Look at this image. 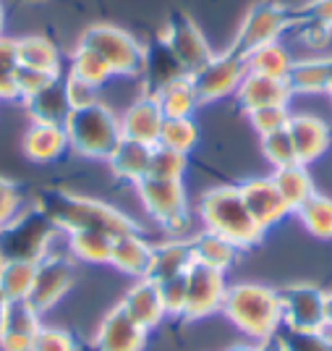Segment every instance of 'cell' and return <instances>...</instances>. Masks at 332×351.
Masks as SVG:
<instances>
[{
	"label": "cell",
	"instance_id": "obj_19",
	"mask_svg": "<svg viewBox=\"0 0 332 351\" xmlns=\"http://www.w3.org/2000/svg\"><path fill=\"white\" fill-rule=\"evenodd\" d=\"M40 328L42 315L29 302H8L0 330V351H31V341Z\"/></svg>",
	"mask_w": 332,
	"mask_h": 351
},
{
	"label": "cell",
	"instance_id": "obj_4",
	"mask_svg": "<svg viewBox=\"0 0 332 351\" xmlns=\"http://www.w3.org/2000/svg\"><path fill=\"white\" fill-rule=\"evenodd\" d=\"M60 236L58 226L50 220L37 202L24 205L14 218L0 228V257L5 260H24L40 263L44 254L53 252V244Z\"/></svg>",
	"mask_w": 332,
	"mask_h": 351
},
{
	"label": "cell",
	"instance_id": "obj_41",
	"mask_svg": "<svg viewBox=\"0 0 332 351\" xmlns=\"http://www.w3.org/2000/svg\"><path fill=\"white\" fill-rule=\"evenodd\" d=\"M261 155L267 158V162L272 168H285V165L298 162L296 160V149H293L288 129H280V132L261 136Z\"/></svg>",
	"mask_w": 332,
	"mask_h": 351
},
{
	"label": "cell",
	"instance_id": "obj_50",
	"mask_svg": "<svg viewBox=\"0 0 332 351\" xmlns=\"http://www.w3.org/2000/svg\"><path fill=\"white\" fill-rule=\"evenodd\" d=\"M257 351H283V346L277 343V338H270V341H261V343H257Z\"/></svg>",
	"mask_w": 332,
	"mask_h": 351
},
{
	"label": "cell",
	"instance_id": "obj_56",
	"mask_svg": "<svg viewBox=\"0 0 332 351\" xmlns=\"http://www.w3.org/2000/svg\"><path fill=\"white\" fill-rule=\"evenodd\" d=\"M0 265H3V257H0Z\"/></svg>",
	"mask_w": 332,
	"mask_h": 351
},
{
	"label": "cell",
	"instance_id": "obj_6",
	"mask_svg": "<svg viewBox=\"0 0 332 351\" xmlns=\"http://www.w3.org/2000/svg\"><path fill=\"white\" fill-rule=\"evenodd\" d=\"M139 199L149 218L159 223L168 236L186 239L188 228V197L183 181H165V178H142L136 184Z\"/></svg>",
	"mask_w": 332,
	"mask_h": 351
},
{
	"label": "cell",
	"instance_id": "obj_51",
	"mask_svg": "<svg viewBox=\"0 0 332 351\" xmlns=\"http://www.w3.org/2000/svg\"><path fill=\"white\" fill-rule=\"evenodd\" d=\"M225 351H257V343H233L231 349Z\"/></svg>",
	"mask_w": 332,
	"mask_h": 351
},
{
	"label": "cell",
	"instance_id": "obj_49",
	"mask_svg": "<svg viewBox=\"0 0 332 351\" xmlns=\"http://www.w3.org/2000/svg\"><path fill=\"white\" fill-rule=\"evenodd\" d=\"M324 330L332 333V291H327L324 296Z\"/></svg>",
	"mask_w": 332,
	"mask_h": 351
},
{
	"label": "cell",
	"instance_id": "obj_25",
	"mask_svg": "<svg viewBox=\"0 0 332 351\" xmlns=\"http://www.w3.org/2000/svg\"><path fill=\"white\" fill-rule=\"evenodd\" d=\"M149 158H152V147L149 145L133 142V139H120L113 147V152L107 155V168L116 178L129 181L136 186L142 178L149 176Z\"/></svg>",
	"mask_w": 332,
	"mask_h": 351
},
{
	"label": "cell",
	"instance_id": "obj_43",
	"mask_svg": "<svg viewBox=\"0 0 332 351\" xmlns=\"http://www.w3.org/2000/svg\"><path fill=\"white\" fill-rule=\"evenodd\" d=\"M31 351H81L79 341L63 330V328H53V325H42L37 330V336L31 341Z\"/></svg>",
	"mask_w": 332,
	"mask_h": 351
},
{
	"label": "cell",
	"instance_id": "obj_28",
	"mask_svg": "<svg viewBox=\"0 0 332 351\" xmlns=\"http://www.w3.org/2000/svg\"><path fill=\"white\" fill-rule=\"evenodd\" d=\"M288 87L293 95H319L332 84V58L293 60L288 71Z\"/></svg>",
	"mask_w": 332,
	"mask_h": 351
},
{
	"label": "cell",
	"instance_id": "obj_26",
	"mask_svg": "<svg viewBox=\"0 0 332 351\" xmlns=\"http://www.w3.org/2000/svg\"><path fill=\"white\" fill-rule=\"evenodd\" d=\"M178 76H188L183 66L178 63L170 47L162 43V37L144 47V66H142V79L146 82V92H157L168 82H173Z\"/></svg>",
	"mask_w": 332,
	"mask_h": 351
},
{
	"label": "cell",
	"instance_id": "obj_21",
	"mask_svg": "<svg viewBox=\"0 0 332 351\" xmlns=\"http://www.w3.org/2000/svg\"><path fill=\"white\" fill-rule=\"evenodd\" d=\"M110 265L131 278H146L152 267V244L146 241L142 231L116 236L113 239V252H110Z\"/></svg>",
	"mask_w": 332,
	"mask_h": 351
},
{
	"label": "cell",
	"instance_id": "obj_38",
	"mask_svg": "<svg viewBox=\"0 0 332 351\" xmlns=\"http://www.w3.org/2000/svg\"><path fill=\"white\" fill-rule=\"evenodd\" d=\"M188 171V155L175 152L168 147H152L149 158V178H165V181H183Z\"/></svg>",
	"mask_w": 332,
	"mask_h": 351
},
{
	"label": "cell",
	"instance_id": "obj_33",
	"mask_svg": "<svg viewBox=\"0 0 332 351\" xmlns=\"http://www.w3.org/2000/svg\"><path fill=\"white\" fill-rule=\"evenodd\" d=\"M290 66H293V58L283 43L261 45L246 56V71L272 76V79H288Z\"/></svg>",
	"mask_w": 332,
	"mask_h": 351
},
{
	"label": "cell",
	"instance_id": "obj_7",
	"mask_svg": "<svg viewBox=\"0 0 332 351\" xmlns=\"http://www.w3.org/2000/svg\"><path fill=\"white\" fill-rule=\"evenodd\" d=\"M79 45L94 50L113 69V76H142L144 66V45H139L126 29L113 24H92L84 29Z\"/></svg>",
	"mask_w": 332,
	"mask_h": 351
},
{
	"label": "cell",
	"instance_id": "obj_5",
	"mask_svg": "<svg viewBox=\"0 0 332 351\" xmlns=\"http://www.w3.org/2000/svg\"><path fill=\"white\" fill-rule=\"evenodd\" d=\"M63 126L68 134V147L76 155H84V158L107 160L113 147L123 139L120 116H116L102 100L89 108H81V110H71Z\"/></svg>",
	"mask_w": 332,
	"mask_h": 351
},
{
	"label": "cell",
	"instance_id": "obj_45",
	"mask_svg": "<svg viewBox=\"0 0 332 351\" xmlns=\"http://www.w3.org/2000/svg\"><path fill=\"white\" fill-rule=\"evenodd\" d=\"M159 296L165 304V315L168 317H183V307H186V276H175L168 280H157Z\"/></svg>",
	"mask_w": 332,
	"mask_h": 351
},
{
	"label": "cell",
	"instance_id": "obj_54",
	"mask_svg": "<svg viewBox=\"0 0 332 351\" xmlns=\"http://www.w3.org/2000/svg\"><path fill=\"white\" fill-rule=\"evenodd\" d=\"M5 304H8V302H5V296H3V291H0V309L5 307Z\"/></svg>",
	"mask_w": 332,
	"mask_h": 351
},
{
	"label": "cell",
	"instance_id": "obj_35",
	"mask_svg": "<svg viewBox=\"0 0 332 351\" xmlns=\"http://www.w3.org/2000/svg\"><path fill=\"white\" fill-rule=\"evenodd\" d=\"M296 215H298L303 228L314 236V239H324V241L332 239V197H324V194L314 191L296 210Z\"/></svg>",
	"mask_w": 332,
	"mask_h": 351
},
{
	"label": "cell",
	"instance_id": "obj_23",
	"mask_svg": "<svg viewBox=\"0 0 332 351\" xmlns=\"http://www.w3.org/2000/svg\"><path fill=\"white\" fill-rule=\"evenodd\" d=\"M21 149L31 162H55L60 160L71 147H68V134L66 126L58 123H31L24 139Z\"/></svg>",
	"mask_w": 332,
	"mask_h": 351
},
{
	"label": "cell",
	"instance_id": "obj_14",
	"mask_svg": "<svg viewBox=\"0 0 332 351\" xmlns=\"http://www.w3.org/2000/svg\"><path fill=\"white\" fill-rule=\"evenodd\" d=\"M238 191L244 197L246 207L251 213V218L259 223L261 231L277 226L283 218L290 215V207L280 197V191L274 186L272 176H251L244 184H238Z\"/></svg>",
	"mask_w": 332,
	"mask_h": 351
},
{
	"label": "cell",
	"instance_id": "obj_37",
	"mask_svg": "<svg viewBox=\"0 0 332 351\" xmlns=\"http://www.w3.org/2000/svg\"><path fill=\"white\" fill-rule=\"evenodd\" d=\"M199 142V126L194 123V118H165L162 129H159V147H168L175 152L188 155Z\"/></svg>",
	"mask_w": 332,
	"mask_h": 351
},
{
	"label": "cell",
	"instance_id": "obj_36",
	"mask_svg": "<svg viewBox=\"0 0 332 351\" xmlns=\"http://www.w3.org/2000/svg\"><path fill=\"white\" fill-rule=\"evenodd\" d=\"M68 73L84 79L94 87H105L110 79H113V69L105 63V58H100L94 50H89L84 45H79L71 53V66H68Z\"/></svg>",
	"mask_w": 332,
	"mask_h": 351
},
{
	"label": "cell",
	"instance_id": "obj_31",
	"mask_svg": "<svg viewBox=\"0 0 332 351\" xmlns=\"http://www.w3.org/2000/svg\"><path fill=\"white\" fill-rule=\"evenodd\" d=\"M272 181L277 191H280V197L285 199V205L290 207V213H296L317 191L314 181H311V173H309V165H301V162H293V165H285V168H274Z\"/></svg>",
	"mask_w": 332,
	"mask_h": 351
},
{
	"label": "cell",
	"instance_id": "obj_18",
	"mask_svg": "<svg viewBox=\"0 0 332 351\" xmlns=\"http://www.w3.org/2000/svg\"><path fill=\"white\" fill-rule=\"evenodd\" d=\"M162 121H165V116H162V110H159L157 97H155L152 92H144V95L136 97V100L126 108V113L120 116L123 139H133V142L155 147L159 139Z\"/></svg>",
	"mask_w": 332,
	"mask_h": 351
},
{
	"label": "cell",
	"instance_id": "obj_40",
	"mask_svg": "<svg viewBox=\"0 0 332 351\" xmlns=\"http://www.w3.org/2000/svg\"><path fill=\"white\" fill-rule=\"evenodd\" d=\"M274 338L283 346V351H332V336L327 330L301 333V330H285V328H280V333Z\"/></svg>",
	"mask_w": 332,
	"mask_h": 351
},
{
	"label": "cell",
	"instance_id": "obj_13",
	"mask_svg": "<svg viewBox=\"0 0 332 351\" xmlns=\"http://www.w3.org/2000/svg\"><path fill=\"white\" fill-rule=\"evenodd\" d=\"M73 280H76V276H73L71 257H63V254L50 252V254H44L42 260L37 263L34 286H31V293L27 302L40 315H44V312H50L66 293L71 291Z\"/></svg>",
	"mask_w": 332,
	"mask_h": 351
},
{
	"label": "cell",
	"instance_id": "obj_8",
	"mask_svg": "<svg viewBox=\"0 0 332 351\" xmlns=\"http://www.w3.org/2000/svg\"><path fill=\"white\" fill-rule=\"evenodd\" d=\"M290 27V14L285 5L274 3V0H259L246 11L241 27L235 32L231 50L238 56H248L251 50H257L261 45L280 43L283 32Z\"/></svg>",
	"mask_w": 332,
	"mask_h": 351
},
{
	"label": "cell",
	"instance_id": "obj_39",
	"mask_svg": "<svg viewBox=\"0 0 332 351\" xmlns=\"http://www.w3.org/2000/svg\"><path fill=\"white\" fill-rule=\"evenodd\" d=\"M16 69H18L16 40H11V37H0V100H18Z\"/></svg>",
	"mask_w": 332,
	"mask_h": 351
},
{
	"label": "cell",
	"instance_id": "obj_20",
	"mask_svg": "<svg viewBox=\"0 0 332 351\" xmlns=\"http://www.w3.org/2000/svg\"><path fill=\"white\" fill-rule=\"evenodd\" d=\"M290 97H293V92L285 79H272V76H261V73L251 71H246L235 89V100L246 113L257 110V108H267V105H288Z\"/></svg>",
	"mask_w": 332,
	"mask_h": 351
},
{
	"label": "cell",
	"instance_id": "obj_44",
	"mask_svg": "<svg viewBox=\"0 0 332 351\" xmlns=\"http://www.w3.org/2000/svg\"><path fill=\"white\" fill-rule=\"evenodd\" d=\"M63 84H66V97H68L71 110H81V108L100 103V87L89 84L84 79H79V76L66 71L63 73Z\"/></svg>",
	"mask_w": 332,
	"mask_h": 351
},
{
	"label": "cell",
	"instance_id": "obj_22",
	"mask_svg": "<svg viewBox=\"0 0 332 351\" xmlns=\"http://www.w3.org/2000/svg\"><path fill=\"white\" fill-rule=\"evenodd\" d=\"M27 113L31 116V123H58L63 126L66 118L71 113V105L66 97V84H63V73L53 76L40 92H34L31 97L21 100Z\"/></svg>",
	"mask_w": 332,
	"mask_h": 351
},
{
	"label": "cell",
	"instance_id": "obj_55",
	"mask_svg": "<svg viewBox=\"0 0 332 351\" xmlns=\"http://www.w3.org/2000/svg\"><path fill=\"white\" fill-rule=\"evenodd\" d=\"M327 95H330V97H332V84H330V89H327Z\"/></svg>",
	"mask_w": 332,
	"mask_h": 351
},
{
	"label": "cell",
	"instance_id": "obj_27",
	"mask_svg": "<svg viewBox=\"0 0 332 351\" xmlns=\"http://www.w3.org/2000/svg\"><path fill=\"white\" fill-rule=\"evenodd\" d=\"M191 254H194V263L225 273L228 267L235 265L241 249L235 247L233 241H228V239H222L220 234H212V231L202 228L199 234L191 236Z\"/></svg>",
	"mask_w": 332,
	"mask_h": 351
},
{
	"label": "cell",
	"instance_id": "obj_53",
	"mask_svg": "<svg viewBox=\"0 0 332 351\" xmlns=\"http://www.w3.org/2000/svg\"><path fill=\"white\" fill-rule=\"evenodd\" d=\"M5 307H8V304H5ZM5 307L0 309V330H3V317H5Z\"/></svg>",
	"mask_w": 332,
	"mask_h": 351
},
{
	"label": "cell",
	"instance_id": "obj_16",
	"mask_svg": "<svg viewBox=\"0 0 332 351\" xmlns=\"http://www.w3.org/2000/svg\"><path fill=\"white\" fill-rule=\"evenodd\" d=\"M118 304L123 307V312L129 315L131 320H136L149 333L168 317L165 315V304H162V296H159L157 280L149 278V276L133 280Z\"/></svg>",
	"mask_w": 332,
	"mask_h": 351
},
{
	"label": "cell",
	"instance_id": "obj_29",
	"mask_svg": "<svg viewBox=\"0 0 332 351\" xmlns=\"http://www.w3.org/2000/svg\"><path fill=\"white\" fill-rule=\"evenodd\" d=\"M16 53H18V66L34 69V71L58 76L60 71V50L53 40H47L42 34H29L16 40Z\"/></svg>",
	"mask_w": 332,
	"mask_h": 351
},
{
	"label": "cell",
	"instance_id": "obj_15",
	"mask_svg": "<svg viewBox=\"0 0 332 351\" xmlns=\"http://www.w3.org/2000/svg\"><path fill=\"white\" fill-rule=\"evenodd\" d=\"M146 338L149 330H144L136 320H131L123 307L116 304L97 325L92 346L94 351H144Z\"/></svg>",
	"mask_w": 332,
	"mask_h": 351
},
{
	"label": "cell",
	"instance_id": "obj_47",
	"mask_svg": "<svg viewBox=\"0 0 332 351\" xmlns=\"http://www.w3.org/2000/svg\"><path fill=\"white\" fill-rule=\"evenodd\" d=\"M50 79H53L50 73H42V71H34V69H24V66H18V69H16V89H18V100H27V97H31L34 92H40Z\"/></svg>",
	"mask_w": 332,
	"mask_h": 351
},
{
	"label": "cell",
	"instance_id": "obj_1",
	"mask_svg": "<svg viewBox=\"0 0 332 351\" xmlns=\"http://www.w3.org/2000/svg\"><path fill=\"white\" fill-rule=\"evenodd\" d=\"M37 205L50 215V220L58 226L60 234H73V231H100L107 236H123L131 231H139V226L129 218L126 213L116 210L107 202L92 199L84 194H73L66 189L44 191L37 199Z\"/></svg>",
	"mask_w": 332,
	"mask_h": 351
},
{
	"label": "cell",
	"instance_id": "obj_10",
	"mask_svg": "<svg viewBox=\"0 0 332 351\" xmlns=\"http://www.w3.org/2000/svg\"><path fill=\"white\" fill-rule=\"evenodd\" d=\"M280 293V312H283V328L285 330H301V333H317L324 330V296L314 283H290Z\"/></svg>",
	"mask_w": 332,
	"mask_h": 351
},
{
	"label": "cell",
	"instance_id": "obj_32",
	"mask_svg": "<svg viewBox=\"0 0 332 351\" xmlns=\"http://www.w3.org/2000/svg\"><path fill=\"white\" fill-rule=\"evenodd\" d=\"M66 249H68V257L76 263L110 265L113 236L100 234V231H73V234H66Z\"/></svg>",
	"mask_w": 332,
	"mask_h": 351
},
{
	"label": "cell",
	"instance_id": "obj_30",
	"mask_svg": "<svg viewBox=\"0 0 332 351\" xmlns=\"http://www.w3.org/2000/svg\"><path fill=\"white\" fill-rule=\"evenodd\" d=\"M157 97L159 110L165 118H191L194 110L199 108V95L194 89L191 76H178L173 82H168L165 87H159L157 92H152Z\"/></svg>",
	"mask_w": 332,
	"mask_h": 351
},
{
	"label": "cell",
	"instance_id": "obj_12",
	"mask_svg": "<svg viewBox=\"0 0 332 351\" xmlns=\"http://www.w3.org/2000/svg\"><path fill=\"white\" fill-rule=\"evenodd\" d=\"M162 43L170 47V53L178 58V63L183 66V71L188 76L194 71H199L204 63L215 56V50L209 47L207 37L196 27V21L191 16L181 14V11L168 16V24H165V32H162Z\"/></svg>",
	"mask_w": 332,
	"mask_h": 351
},
{
	"label": "cell",
	"instance_id": "obj_17",
	"mask_svg": "<svg viewBox=\"0 0 332 351\" xmlns=\"http://www.w3.org/2000/svg\"><path fill=\"white\" fill-rule=\"evenodd\" d=\"M285 129H288L293 149H296V160L301 165H311L314 160H319L330 147V126L319 116L293 113Z\"/></svg>",
	"mask_w": 332,
	"mask_h": 351
},
{
	"label": "cell",
	"instance_id": "obj_42",
	"mask_svg": "<svg viewBox=\"0 0 332 351\" xmlns=\"http://www.w3.org/2000/svg\"><path fill=\"white\" fill-rule=\"evenodd\" d=\"M288 105H267V108H257V110H248V121H251V129L259 134V136H267L272 132H280L285 129L290 121Z\"/></svg>",
	"mask_w": 332,
	"mask_h": 351
},
{
	"label": "cell",
	"instance_id": "obj_11",
	"mask_svg": "<svg viewBox=\"0 0 332 351\" xmlns=\"http://www.w3.org/2000/svg\"><path fill=\"white\" fill-rule=\"evenodd\" d=\"M225 291H228L225 273L212 270L207 265L194 263L186 273V307H183V320L199 322L217 315L222 309Z\"/></svg>",
	"mask_w": 332,
	"mask_h": 351
},
{
	"label": "cell",
	"instance_id": "obj_2",
	"mask_svg": "<svg viewBox=\"0 0 332 351\" xmlns=\"http://www.w3.org/2000/svg\"><path fill=\"white\" fill-rule=\"evenodd\" d=\"M228 320L251 341H270L283 328V312H280V293L272 286L241 280L228 283V291L220 309Z\"/></svg>",
	"mask_w": 332,
	"mask_h": 351
},
{
	"label": "cell",
	"instance_id": "obj_46",
	"mask_svg": "<svg viewBox=\"0 0 332 351\" xmlns=\"http://www.w3.org/2000/svg\"><path fill=\"white\" fill-rule=\"evenodd\" d=\"M24 205H27V202H24L21 186H18L16 181H11L8 176H0V228L14 218Z\"/></svg>",
	"mask_w": 332,
	"mask_h": 351
},
{
	"label": "cell",
	"instance_id": "obj_48",
	"mask_svg": "<svg viewBox=\"0 0 332 351\" xmlns=\"http://www.w3.org/2000/svg\"><path fill=\"white\" fill-rule=\"evenodd\" d=\"M311 19H317L322 24H327L332 29V0H314L311 5H309V14Z\"/></svg>",
	"mask_w": 332,
	"mask_h": 351
},
{
	"label": "cell",
	"instance_id": "obj_24",
	"mask_svg": "<svg viewBox=\"0 0 332 351\" xmlns=\"http://www.w3.org/2000/svg\"><path fill=\"white\" fill-rule=\"evenodd\" d=\"M191 265H194L191 239L168 236V239H162L159 244H152V267H149V278L168 280V278H175V276H186Z\"/></svg>",
	"mask_w": 332,
	"mask_h": 351
},
{
	"label": "cell",
	"instance_id": "obj_52",
	"mask_svg": "<svg viewBox=\"0 0 332 351\" xmlns=\"http://www.w3.org/2000/svg\"><path fill=\"white\" fill-rule=\"evenodd\" d=\"M3 24H5V8H3V0H0V37H3Z\"/></svg>",
	"mask_w": 332,
	"mask_h": 351
},
{
	"label": "cell",
	"instance_id": "obj_34",
	"mask_svg": "<svg viewBox=\"0 0 332 351\" xmlns=\"http://www.w3.org/2000/svg\"><path fill=\"white\" fill-rule=\"evenodd\" d=\"M34 270L37 263L24 260H5L0 265V291L5 302H27L34 286Z\"/></svg>",
	"mask_w": 332,
	"mask_h": 351
},
{
	"label": "cell",
	"instance_id": "obj_3",
	"mask_svg": "<svg viewBox=\"0 0 332 351\" xmlns=\"http://www.w3.org/2000/svg\"><path fill=\"white\" fill-rule=\"evenodd\" d=\"M199 218L207 231L220 234L238 249L254 247L264 236L259 223L251 218L238 186H215L204 191L199 202Z\"/></svg>",
	"mask_w": 332,
	"mask_h": 351
},
{
	"label": "cell",
	"instance_id": "obj_9",
	"mask_svg": "<svg viewBox=\"0 0 332 351\" xmlns=\"http://www.w3.org/2000/svg\"><path fill=\"white\" fill-rule=\"evenodd\" d=\"M244 76L246 58L228 47L225 53H215L199 71L191 73V82L199 95V103H217L228 95H235Z\"/></svg>",
	"mask_w": 332,
	"mask_h": 351
}]
</instances>
